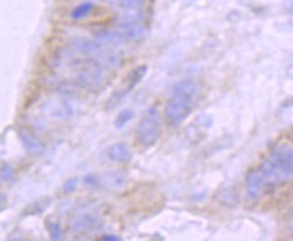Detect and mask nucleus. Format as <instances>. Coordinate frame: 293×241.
Masks as SVG:
<instances>
[{
  "label": "nucleus",
  "mask_w": 293,
  "mask_h": 241,
  "mask_svg": "<svg viewBox=\"0 0 293 241\" xmlns=\"http://www.w3.org/2000/svg\"><path fill=\"white\" fill-rule=\"evenodd\" d=\"M254 171L261 182L263 195L288 184L293 174V150L291 144L277 145Z\"/></svg>",
  "instance_id": "f257e3e1"
},
{
  "label": "nucleus",
  "mask_w": 293,
  "mask_h": 241,
  "mask_svg": "<svg viewBox=\"0 0 293 241\" xmlns=\"http://www.w3.org/2000/svg\"><path fill=\"white\" fill-rule=\"evenodd\" d=\"M161 118L157 107H150L142 117L135 130V138L142 148H152L161 137Z\"/></svg>",
  "instance_id": "f03ea898"
},
{
  "label": "nucleus",
  "mask_w": 293,
  "mask_h": 241,
  "mask_svg": "<svg viewBox=\"0 0 293 241\" xmlns=\"http://www.w3.org/2000/svg\"><path fill=\"white\" fill-rule=\"evenodd\" d=\"M195 98L189 95H184L180 92H172V96L168 99L165 106L166 122L173 126L179 128L186 121V118L191 115L193 110Z\"/></svg>",
  "instance_id": "7ed1b4c3"
},
{
  "label": "nucleus",
  "mask_w": 293,
  "mask_h": 241,
  "mask_svg": "<svg viewBox=\"0 0 293 241\" xmlns=\"http://www.w3.org/2000/svg\"><path fill=\"white\" fill-rule=\"evenodd\" d=\"M19 138L22 144H23V146H25V149L30 155H39L45 149L42 141L30 129H27V128L19 129Z\"/></svg>",
  "instance_id": "20e7f679"
},
{
  "label": "nucleus",
  "mask_w": 293,
  "mask_h": 241,
  "mask_svg": "<svg viewBox=\"0 0 293 241\" xmlns=\"http://www.w3.org/2000/svg\"><path fill=\"white\" fill-rule=\"evenodd\" d=\"M107 156L112 161L127 164L133 160V152L126 143H116L107 149Z\"/></svg>",
  "instance_id": "39448f33"
},
{
  "label": "nucleus",
  "mask_w": 293,
  "mask_h": 241,
  "mask_svg": "<svg viewBox=\"0 0 293 241\" xmlns=\"http://www.w3.org/2000/svg\"><path fill=\"white\" fill-rule=\"evenodd\" d=\"M102 222L100 220L92 214H83L77 217L76 220L72 224V229L75 232L83 233V232H91V230H96L100 228Z\"/></svg>",
  "instance_id": "423d86ee"
},
{
  "label": "nucleus",
  "mask_w": 293,
  "mask_h": 241,
  "mask_svg": "<svg viewBox=\"0 0 293 241\" xmlns=\"http://www.w3.org/2000/svg\"><path fill=\"white\" fill-rule=\"evenodd\" d=\"M147 65H139L135 68L134 71L130 73V76H128V81H127V87H126V90H123L121 92L122 96H124V95H127L128 92H131L134 90L137 85L139 84L140 81H142V79L145 78V75L147 73Z\"/></svg>",
  "instance_id": "0eeeda50"
},
{
  "label": "nucleus",
  "mask_w": 293,
  "mask_h": 241,
  "mask_svg": "<svg viewBox=\"0 0 293 241\" xmlns=\"http://www.w3.org/2000/svg\"><path fill=\"white\" fill-rule=\"evenodd\" d=\"M172 92H180V94H184V95H189L196 98L199 94V85L195 80L192 79H184V80H180L176 84L173 85Z\"/></svg>",
  "instance_id": "6e6552de"
},
{
  "label": "nucleus",
  "mask_w": 293,
  "mask_h": 241,
  "mask_svg": "<svg viewBox=\"0 0 293 241\" xmlns=\"http://www.w3.org/2000/svg\"><path fill=\"white\" fill-rule=\"evenodd\" d=\"M50 203H51L50 196H44V198H39V199H37L35 202L30 203V205L25 209V211L22 213V215H23V217H27V215L42 214L46 209L50 206Z\"/></svg>",
  "instance_id": "1a4fd4ad"
},
{
  "label": "nucleus",
  "mask_w": 293,
  "mask_h": 241,
  "mask_svg": "<svg viewBox=\"0 0 293 241\" xmlns=\"http://www.w3.org/2000/svg\"><path fill=\"white\" fill-rule=\"evenodd\" d=\"M133 118H134V111L130 110V109L122 110L121 112L116 115V118H115V128H116V129L124 128Z\"/></svg>",
  "instance_id": "9d476101"
},
{
  "label": "nucleus",
  "mask_w": 293,
  "mask_h": 241,
  "mask_svg": "<svg viewBox=\"0 0 293 241\" xmlns=\"http://www.w3.org/2000/svg\"><path fill=\"white\" fill-rule=\"evenodd\" d=\"M45 225L53 240H61L62 239V228H61L60 224H56L53 221H46Z\"/></svg>",
  "instance_id": "9b49d317"
},
{
  "label": "nucleus",
  "mask_w": 293,
  "mask_h": 241,
  "mask_svg": "<svg viewBox=\"0 0 293 241\" xmlns=\"http://www.w3.org/2000/svg\"><path fill=\"white\" fill-rule=\"evenodd\" d=\"M15 179V171H14L13 165L10 164H4L0 168V182L10 183Z\"/></svg>",
  "instance_id": "f8f14e48"
},
{
  "label": "nucleus",
  "mask_w": 293,
  "mask_h": 241,
  "mask_svg": "<svg viewBox=\"0 0 293 241\" xmlns=\"http://www.w3.org/2000/svg\"><path fill=\"white\" fill-rule=\"evenodd\" d=\"M92 4H83V6L77 7L76 10L73 11V14H72V16L75 18V19H80V18H84L87 14L90 13L91 10H92Z\"/></svg>",
  "instance_id": "ddd939ff"
},
{
  "label": "nucleus",
  "mask_w": 293,
  "mask_h": 241,
  "mask_svg": "<svg viewBox=\"0 0 293 241\" xmlns=\"http://www.w3.org/2000/svg\"><path fill=\"white\" fill-rule=\"evenodd\" d=\"M84 184L85 186H88V187H92V189H96V187H99L100 186V177L95 174H90V175H87L84 177Z\"/></svg>",
  "instance_id": "4468645a"
},
{
  "label": "nucleus",
  "mask_w": 293,
  "mask_h": 241,
  "mask_svg": "<svg viewBox=\"0 0 293 241\" xmlns=\"http://www.w3.org/2000/svg\"><path fill=\"white\" fill-rule=\"evenodd\" d=\"M77 184H78V179H77V177L68 179V180L64 183V187H62L65 194H70V193H73V191L77 189Z\"/></svg>",
  "instance_id": "2eb2a0df"
},
{
  "label": "nucleus",
  "mask_w": 293,
  "mask_h": 241,
  "mask_svg": "<svg viewBox=\"0 0 293 241\" xmlns=\"http://www.w3.org/2000/svg\"><path fill=\"white\" fill-rule=\"evenodd\" d=\"M100 240H104V241H119V240H121V237H118V236H115V235H103L102 237H100Z\"/></svg>",
  "instance_id": "dca6fc26"
},
{
  "label": "nucleus",
  "mask_w": 293,
  "mask_h": 241,
  "mask_svg": "<svg viewBox=\"0 0 293 241\" xmlns=\"http://www.w3.org/2000/svg\"><path fill=\"white\" fill-rule=\"evenodd\" d=\"M7 205V196L4 194H0V211L6 208Z\"/></svg>",
  "instance_id": "f3484780"
}]
</instances>
